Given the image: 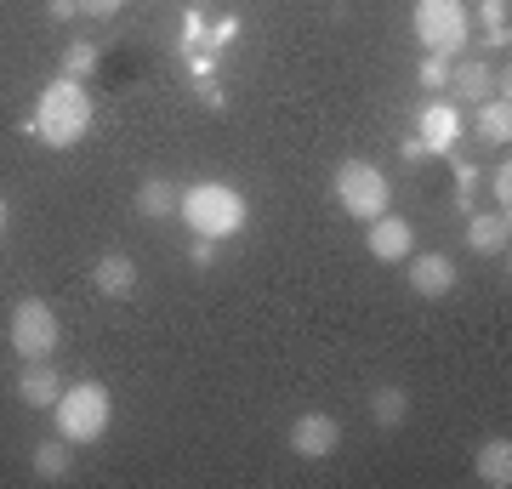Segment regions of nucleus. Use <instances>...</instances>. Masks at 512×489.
I'll return each instance as SVG.
<instances>
[{"label": "nucleus", "instance_id": "f257e3e1", "mask_svg": "<svg viewBox=\"0 0 512 489\" xmlns=\"http://www.w3.org/2000/svg\"><path fill=\"white\" fill-rule=\"evenodd\" d=\"M46 148H74L86 131H92V91L86 80H69V74H57L46 80L35 103V126H29Z\"/></svg>", "mask_w": 512, "mask_h": 489}, {"label": "nucleus", "instance_id": "f03ea898", "mask_svg": "<svg viewBox=\"0 0 512 489\" xmlns=\"http://www.w3.org/2000/svg\"><path fill=\"white\" fill-rule=\"evenodd\" d=\"M177 217L194 228V239H217L222 245V239H234L245 228L251 205H245L234 182H188L183 200H177Z\"/></svg>", "mask_w": 512, "mask_h": 489}, {"label": "nucleus", "instance_id": "7ed1b4c3", "mask_svg": "<svg viewBox=\"0 0 512 489\" xmlns=\"http://www.w3.org/2000/svg\"><path fill=\"white\" fill-rule=\"evenodd\" d=\"M52 421H57V438H69V444H97L114 421L109 387H103V381H74V387H63L57 404H52Z\"/></svg>", "mask_w": 512, "mask_h": 489}, {"label": "nucleus", "instance_id": "20e7f679", "mask_svg": "<svg viewBox=\"0 0 512 489\" xmlns=\"http://www.w3.org/2000/svg\"><path fill=\"white\" fill-rule=\"evenodd\" d=\"M330 188H336V205H342L353 222H376L387 205H393V182H387L370 160H342Z\"/></svg>", "mask_w": 512, "mask_h": 489}, {"label": "nucleus", "instance_id": "39448f33", "mask_svg": "<svg viewBox=\"0 0 512 489\" xmlns=\"http://www.w3.org/2000/svg\"><path fill=\"white\" fill-rule=\"evenodd\" d=\"M410 29H416V40L433 57H456L467 46V35H473V18H467L461 0H416L410 6Z\"/></svg>", "mask_w": 512, "mask_h": 489}, {"label": "nucleus", "instance_id": "423d86ee", "mask_svg": "<svg viewBox=\"0 0 512 489\" xmlns=\"http://www.w3.org/2000/svg\"><path fill=\"white\" fill-rule=\"evenodd\" d=\"M6 336H12V353H18V359H52L57 342H63V325H57V313L46 308L40 296H23L18 308H12Z\"/></svg>", "mask_w": 512, "mask_h": 489}, {"label": "nucleus", "instance_id": "0eeeda50", "mask_svg": "<svg viewBox=\"0 0 512 489\" xmlns=\"http://www.w3.org/2000/svg\"><path fill=\"white\" fill-rule=\"evenodd\" d=\"M336 444H342V427L325 410H302L291 421V455H302V461H330Z\"/></svg>", "mask_w": 512, "mask_h": 489}, {"label": "nucleus", "instance_id": "6e6552de", "mask_svg": "<svg viewBox=\"0 0 512 489\" xmlns=\"http://www.w3.org/2000/svg\"><path fill=\"white\" fill-rule=\"evenodd\" d=\"M416 137L427 143V160L433 154H456V137H461V103L439 97V103H427L416 120Z\"/></svg>", "mask_w": 512, "mask_h": 489}, {"label": "nucleus", "instance_id": "1a4fd4ad", "mask_svg": "<svg viewBox=\"0 0 512 489\" xmlns=\"http://www.w3.org/2000/svg\"><path fill=\"white\" fill-rule=\"evenodd\" d=\"M365 245H370V256L376 262H404L410 256V245H416V228L404 217H376V222H365Z\"/></svg>", "mask_w": 512, "mask_h": 489}, {"label": "nucleus", "instance_id": "9d476101", "mask_svg": "<svg viewBox=\"0 0 512 489\" xmlns=\"http://www.w3.org/2000/svg\"><path fill=\"white\" fill-rule=\"evenodd\" d=\"M410 262V290L416 296H450L456 290V262L439 251H421V256H404Z\"/></svg>", "mask_w": 512, "mask_h": 489}, {"label": "nucleus", "instance_id": "9b49d317", "mask_svg": "<svg viewBox=\"0 0 512 489\" xmlns=\"http://www.w3.org/2000/svg\"><path fill=\"white\" fill-rule=\"evenodd\" d=\"M57 393H63V381H57V364L52 359H29L18 370V399L29 404V410H52Z\"/></svg>", "mask_w": 512, "mask_h": 489}, {"label": "nucleus", "instance_id": "f8f14e48", "mask_svg": "<svg viewBox=\"0 0 512 489\" xmlns=\"http://www.w3.org/2000/svg\"><path fill=\"white\" fill-rule=\"evenodd\" d=\"M444 91H456L450 103H484V97H495V69L484 57H461L456 69H450V86Z\"/></svg>", "mask_w": 512, "mask_h": 489}, {"label": "nucleus", "instance_id": "ddd939ff", "mask_svg": "<svg viewBox=\"0 0 512 489\" xmlns=\"http://www.w3.org/2000/svg\"><path fill=\"white\" fill-rule=\"evenodd\" d=\"M92 290H103V296H114V302H126L131 290H137V262H131L126 251H109L92 262Z\"/></svg>", "mask_w": 512, "mask_h": 489}, {"label": "nucleus", "instance_id": "4468645a", "mask_svg": "<svg viewBox=\"0 0 512 489\" xmlns=\"http://www.w3.org/2000/svg\"><path fill=\"white\" fill-rule=\"evenodd\" d=\"M473 137H478L484 148H507V143H512V103H507V91L478 103V114H473Z\"/></svg>", "mask_w": 512, "mask_h": 489}, {"label": "nucleus", "instance_id": "2eb2a0df", "mask_svg": "<svg viewBox=\"0 0 512 489\" xmlns=\"http://www.w3.org/2000/svg\"><path fill=\"white\" fill-rule=\"evenodd\" d=\"M467 245H473L478 256H501L512 245V222L507 211H484V217L467 222Z\"/></svg>", "mask_w": 512, "mask_h": 489}, {"label": "nucleus", "instance_id": "dca6fc26", "mask_svg": "<svg viewBox=\"0 0 512 489\" xmlns=\"http://www.w3.org/2000/svg\"><path fill=\"white\" fill-rule=\"evenodd\" d=\"M473 472L490 489H507L512 484V444H507V438H484L478 455H473Z\"/></svg>", "mask_w": 512, "mask_h": 489}, {"label": "nucleus", "instance_id": "f3484780", "mask_svg": "<svg viewBox=\"0 0 512 489\" xmlns=\"http://www.w3.org/2000/svg\"><path fill=\"white\" fill-rule=\"evenodd\" d=\"M177 200H183V188L171 177H143L137 182V211L143 217H177Z\"/></svg>", "mask_w": 512, "mask_h": 489}, {"label": "nucleus", "instance_id": "a211bd4d", "mask_svg": "<svg viewBox=\"0 0 512 489\" xmlns=\"http://www.w3.org/2000/svg\"><path fill=\"white\" fill-rule=\"evenodd\" d=\"M74 444L69 438H52V444H35V461H29V467H35V478L40 484H63V478H69L74 472Z\"/></svg>", "mask_w": 512, "mask_h": 489}, {"label": "nucleus", "instance_id": "6ab92c4d", "mask_svg": "<svg viewBox=\"0 0 512 489\" xmlns=\"http://www.w3.org/2000/svg\"><path fill=\"white\" fill-rule=\"evenodd\" d=\"M404 416H410V393L404 387H376L370 393V421L376 427H404Z\"/></svg>", "mask_w": 512, "mask_h": 489}, {"label": "nucleus", "instance_id": "aec40b11", "mask_svg": "<svg viewBox=\"0 0 512 489\" xmlns=\"http://www.w3.org/2000/svg\"><path fill=\"white\" fill-rule=\"evenodd\" d=\"M507 18H512V0H478V23L490 29V46H507L512 40Z\"/></svg>", "mask_w": 512, "mask_h": 489}, {"label": "nucleus", "instance_id": "412c9836", "mask_svg": "<svg viewBox=\"0 0 512 489\" xmlns=\"http://www.w3.org/2000/svg\"><path fill=\"white\" fill-rule=\"evenodd\" d=\"M92 69H97V46H92V40H69V52H63V74H69V80H86Z\"/></svg>", "mask_w": 512, "mask_h": 489}, {"label": "nucleus", "instance_id": "4be33fe9", "mask_svg": "<svg viewBox=\"0 0 512 489\" xmlns=\"http://www.w3.org/2000/svg\"><path fill=\"white\" fill-rule=\"evenodd\" d=\"M416 80H421L427 91H444V86H450V57H433V52H427V57H421V69H416Z\"/></svg>", "mask_w": 512, "mask_h": 489}, {"label": "nucleus", "instance_id": "5701e85b", "mask_svg": "<svg viewBox=\"0 0 512 489\" xmlns=\"http://www.w3.org/2000/svg\"><path fill=\"white\" fill-rule=\"evenodd\" d=\"M490 194H495V211H507V205H512V165L507 160L490 171Z\"/></svg>", "mask_w": 512, "mask_h": 489}, {"label": "nucleus", "instance_id": "b1692460", "mask_svg": "<svg viewBox=\"0 0 512 489\" xmlns=\"http://www.w3.org/2000/svg\"><path fill=\"white\" fill-rule=\"evenodd\" d=\"M234 35H239V23H234V18L211 23V35H205V52H217V57H222V52H228V40H234Z\"/></svg>", "mask_w": 512, "mask_h": 489}, {"label": "nucleus", "instance_id": "393cba45", "mask_svg": "<svg viewBox=\"0 0 512 489\" xmlns=\"http://www.w3.org/2000/svg\"><path fill=\"white\" fill-rule=\"evenodd\" d=\"M205 35H211V23H205V12L194 6V12H188V23H183V46H205Z\"/></svg>", "mask_w": 512, "mask_h": 489}, {"label": "nucleus", "instance_id": "a878e982", "mask_svg": "<svg viewBox=\"0 0 512 489\" xmlns=\"http://www.w3.org/2000/svg\"><path fill=\"white\" fill-rule=\"evenodd\" d=\"M188 262H194V268H217V239H194V245H188Z\"/></svg>", "mask_w": 512, "mask_h": 489}, {"label": "nucleus", "instance_id": "bb28decb", "mask_svg": "<svg viewBox=\"0 0 512 489\" xmlns=\"http://www.w3.org/2000/svg\"><path fill=\"white\" fill-rule=\"evenodd\" d=\"M120 6H126V0H80V12H86V18H114Z\"/></svg>", "mask_w": 512, "mask_h": 489}, {"label": "nucleus", "instance_id": "cd10ccee", "mask_svg": "<svg viewBox=\"0 0 512 489\" xmlns=\"http://www.w3.org/2000/svg\"><path fill=\"white\" fill-rule=\"evenodd\" d=\"M456 182H461V188H456V200L467 205V200H473V182H478V171H473L467 160H461V165H456Z\"/></svg>", "mask_w": 512, "mask_h": 489}, {"label": "nucleus", "instance_id": "c85d7f7f", "mask_svg": "<svg viewBox=\"0 0 512 489\" xmlns=\"http://www.w3.org/2000/svg\"><path fill=\"white\" fill-rule=\"evenodd\" d=\"M188 69H194V80H211V74H217V52H194Z\"/></svg>", "mask_w": 512, "mask_h": 489}, {"label": "nucleus", "instance_id": "c756f323", "mask_svg": "<svg viewBox=\"0 0 512 489\" xmlns=\"http://www.w3.org/2000/svg\"><path fill=\"white\" fill-rule=\"evenodd\" d=\"M46 12H52L57 23H69V18H80V0H46Z\"/></svg>", "mask_w": 512, "mask_h": 489}, {"label": "nucleus", "instance_id": "7c9ffc66", "mask_svg": "<svg viewBox=\"0 0 512 489\" xmlns=\"http://www.w3.org/2000/svg\"><path fill=\"white\" fill-rule=\"evenodd\" d=\"M200 97H205V109H222V103H228V91H222L217 80H200Z\"/></svg>", "mask_w": 512, "mask_h": 489}, {"label": "nucleus", "instance_id": "2f4dec72", "mask_svg": "<svg viewBox=\"0 0 512 489\" xmlns=\"http://www.w3.org/2000/svg\"><path fill=\"white\" fill-rule=\"evenodd\" d=\"M404 160H427V143L421 137H404Z\"/></svg>", "mask_w": 512, "mask_h": 489}, {"label": "nucleus", "instance_id": "473e14b6", "mask_svg": "<svg viewBox=\"0 0 512 489\" xmlns=\"http://www.w3.org/2000/svg\"><path fill=\"white\" fill-rule=\"evenodd\" d=\"M6 222H12V211H6V200H0V239H6Z\"/></svg>", "mask_w": 512, "mask_h": 489}]
</instances>
